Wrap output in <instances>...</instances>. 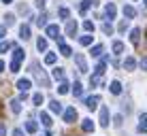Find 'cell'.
<instances>
[{"label": "cell", "instance_id": "1", "mask_svg": "<svg viewBox=\"0 0 147 136\" xmlns=\"http://www.w3.org/2000/svg\"><path fill=\"white\" fill-rule=\"evenodd\" d=\"M28 70H30V74H32V77L36 79L40 85H49V79H47V74L43 72V68H40V64H38V62H30Z\"/></svg>", "mask_w": 147, "mask_h": 136}, {"label": "cell", "instance_id": "2", "mask_svg": "<svg viewBox=\"0 0 147 136\" xmlns=\"http://www.w3.org/2000/svg\"><path fill=\"white\" fill-rule=\"evenodd\" d=\"M24 49L22 47H15L13 49V60H11V72H19V66H22V60H24Z\"/></svg>", "mask_w": 147, "mask_h": 136}, {"label": "cell", "instance_id": "3", "mask_svg": "<svg viewBox=\"0 0 147 136\" xmlns=\"http://www.w3.org/2000/svg\"><path fill=\"white\" fill-rule=\"evenodd\" d=\"M62 117H64V121H66V123H73V121H77V111H75L73 107H68L62 113Z\"/></svg>", "mask_w": 147, "mask_h": 136}, {"label": "cell", "instance_id": "4", "mask_svg": "<svg viewBox=\"0 0 147 136\" xmlns=\"http://www.w3.org/2000/svg\"><path fill=\"white\" fill-rule=\"evenodd\" d=\"M115 15H117V7L113 2H107V7H105V19H115Z\"/></svg>", "mask_w": 147, "mask_h": 136}, {"label": "cell", "instance_id": "5", "mask_svg": "<svg viewBox=\"0 0 147 136\" xmlns=\"http://www.w3.org/2000/svg\"><path fill=\"white\" fill-rule=\"evenodd\" d=\"M98 121H100V125H109V109H107V107H100Z\"/></svg>", "mask_w": 147, "mask_h": 136}, {"label": "cell", "instance_id": "6", "mask_svg": "<svg viewBox=\"0 0 147 136\" xmlns=\"http://www.w3.org/2000/svg\"><path fill=\"white\" fill-rule=\"evenodd\" d=\"M100 102V96H90V98H85V107H88L90 111H94L96 107H98Z\"/></svg>", "mask_w": 147, "mask_h": 136}, {"label": "cell", "instance_id": "7", "mask_svg": "<svg viewBox=\"0 0 147 136\" xmlns=\"http://www.w3.org/2000/svg\"><path fill=\"white\" fill-rule=\"evenodd\" d=\"M96 4H98L96 0H83V2L79 4V13L85 15V13H88V9H90V7H96Z\"/></svg>", "mask_w": 147, "mask_h": 136}, {"label": "cell", "instance_id": "8", "mask_svg": "<svg viewBox=\"0 0 147 136\" xmlns=\"http://www.w3.org/2000/svg\"><path fill=\"white\" fill-rule=\"evenodd\" d=\"M75 32H77V21L68 19L66 21V36H75Z\"/></svg>", "mask_w": 147, "mask_h": 136}, {"label": "cell", "instance_id": "9", "mask_svg": "<svg viewBox=\"0 0 147 136\" xmlns=\"http://www.w3.org/2000/svg\"><path fill=\"white\" fill-rule=\"evenodd\" d=\"M47 36H49V38H60V28L55 26V23L47 26Z\"/></svg>", "mask_w": 147, "mask_h": 136}, {"label": "cell", "instance_id": "10", "mask_svg": "<svg viewBox=\"0 0 147 136\" xmlns=\"http://www.w3.org/2000/svg\"><path fill=\"white\" fill-rule=\"evenodd\" d=\"M75 62H77V66H79V72H85V70H88V62H85L83 55H75Z\"/></svg>", "mask_w": 147, "mask_h": 136}, {"label": "cell", "instance_id": "11", "mask_svg": "<svg viewBox=\"0 0 147 136\" xmlns=\"http://www.w3.org/2000/svg\"><path fill=\"white\" fill-rule=\"evenodd\" d=\"M130 43H132L134 47H136V45L141 43V30H139V28H134L132 32H130Z\"/></svg>", "mask_w": 147, "mask_h": 136}, {"label": "cell", "instance_id": "12", "mask_svg": "<svg viewBox=\"0 0 147 136\" xmlns=\"http://www.w3.org/2000/svg\"><path fill=\"white\" fill-rule=\"evenodd\" d=\"M58 43H60V53H62L64 58H68V55H73V49H70V47H68V45L64 43V41H58Z\"/></svg>", "mask_w": 147, "mask_h": 136}, {"label": "cell", "instance_id": "13", "mask_svg": "<svg viewBox=\"0 0 147 136\" xmlns=\"http://www.w3.org/2000/svg\"><path fill=\"white\" fill-rule=\"evenodd\" d=\"M136 130H139L141 134H147V113L141 115V123H139V128H136Z\"/></svg>", "mask_w": 147, "mask_h": 136}, {"label": "cell", "instance_id": "14", "mask_svg": "<svg viewBox=\"0 0 147 136\" xmlns=\"http://www.w3.org/2000/svg\"><path fill=\"white\" fill-rule=\"evenodd\" d=\"M30 87H32V83H30L28 79H19L17 81V89H22V92H28Z\"/></svg>", "mask_w": 147, "mask_h": 136}, {"label": "cell", "instance_id": "15", "mask_svg": "<svg viewBox=\"0 0 147 136\" xmlns=\"http://www.w3.org/2000/svg\"><path fill=\"white\" fill-rule=\"evenodd\" d=\"M81 130H83V132H94L92 119H83V121H81Z\"/></svg>", "mask_w": 147, "mask_h": 136}, {"label": "cell", "instance_id": "16", "mask_svg": "<svg viewBox=\"0 0 147 136\" xmlns=\"http://www.w3.org/2000/svg\"><path fill=\"white\" fill-rule=\"evenodd\" d=\"M40 123H43V125H47V128H51V123H53L51 115H49V113H40Z\"/></svg>", "mask_w": 147, "mask_h": 136}, {"label": "cell", "instance_id": "17", "mask_svg": "<svg viewBox=\"0 0 147 136\" xmlns=\"http://www.w3.org/2000/svg\"><path fill=\"white\" fill-rule=\"evenodd\" d=\"M105 70H107V62H105V60H100V62L96 64V74H98V77H102Z\"/></svg>", "mask_w": 147, "mask_h": 136}, {"label": "cell", "instance_id": "18", "mask_svg": "<svg viewBox=\"0 0 147 136\" xmlns=\"http://www.w3.org/2000/svg\"><path fill=\"white\" fill-rule=\"evenodd\" d=\"M26 130H28V132H32V134H36L38 132V123L30 119V121H26Z\"/></svg>", "mask_w": 147, "mask_h": 136}, {"label": "cell", "instance_id": "19", "mask_svg": "<svg viewBox=\"0 0 147 136\" xmlns=\"http://www.w3.org/2000/svg\"><path fill=\"white\" fill-rule=\"evenodd\" d=\"M79 43H81V47H90V45L94 43V38L90 36V34H85V36H81V38H79Z\"/></svg>", "mask_w": 147, "mask_h": 136}, {"label": "cell", "instance_id": "20", "mask_svg": "<svg viewBox=\"0 0 147 136\" xmlns=\"http://www.w3.org/2000/svg\"><path fill=\"white\" fill-rule=\"evenodd\" d=\"M64 68H53V79H58V81H64Z\"/></svg>", "mask_w": 147, "mask_h": 136}, {"label": "cell", "instance_id": "21", "mask_svg": "<svg viewBox=\"0 0 147 136\" xmlns=\"http://www.w3.org/2000/svg\"><path fill=\"white\" fill-rule=\"evenodd\" d=\"M49 109H51L53 113H64V111H62V107H60V102H58V100H51V102H49Z\"/></svg>", "mask_w": 147, "mask_h": 136}, {"label": "cell", "instance_id": "22", "mask_svg": "<svg viewBox=\"0 0 147 136\" xmlns=\"http://www.w3.org/2000/svg\"><path fill=\"white\" fill-rule=\"evenodd\" d=\"M111 94H115V96L121 94V83H119V81H113V83H111Z\"/></svg>", "mask_w": 147, "mask_h": 136}, {"label": "cell", "instance_id": "23", "mask_svg": "<svg viewBox=\"0 0 147 136\" xmlns=\"http://www.w3.org/2000/svg\"><path fill=\"white\" fill-rule=\"evenodd\" d=\"M73 94L79 96V98H81V94H83V85H81L79 81H75V85H73Z\"/></svg>", "mask_w": 147, "mask_h": 136}, {"label": "cell", "instance_id": "24", "mask_svg": "<svg viewBox=\"0 0 147 136\" xmlns=\"http://www.w3.org/2000/svg\"><path fill=\"white\" fill-rule=\"evenodd\" d=\"M19 34H22V38H30V26L28 23H24V26L19 28Z\"/></svg>", "mask_w": 147, "mask_h": 136}, {"label": "cell", "instance_id": "25", "mask_svg": "<svg viewBox=\"0 0 147 136\" xmlns=\"http://www.w3.org/2000/svg\"><path fill=\"white\" fill-rule=\"evenodd\" d=\"M111 47H113L115 53H121V51H124V43H121V41H113V45H111Z\"/></svg>", "mask_w": 147, "mask_h": 136}, {"label": "cell", "instance_id": "26", "mask_svg": "<svg viewBox=\"0 0 147 136\" xmlns=\"http://www.w3.org/2000/svg\"><path fill=\"white\" fill-rule=\"evenodd\" d=\"M134 66H136L134 58H126V62H124V68H126V70H132Z\"/></svg>", "mask_w": 147, "mask_h": 136}, {"label": "cell", "instance_id": "27", "mask_svg": "<svg viewBox=\"0 0 147 136\" xmlns=\"http://www.w3.org/2000/svg\"><path fill=\"white\" fill-rule=\"evenodd\" d=\"M55 60H58V58H55V53H51V51L45 55V64H47V66H49V64H55Z\"/></svg>", "mask_w": 147, "mask_h": 136}, {"label": "cell", "instance_id": "28", "mask_svg": "<svg viewBox=\"0 0 147 136\" xmlns=\"http://www.w3.org/2000/svg\"><path fill=\"white\" fill-rule=\"evenodd\" d=\"M124 15H126V17H128V19H132L134 15H136V11H134L132 7H124Z\"/></svg>", "mask_w": 147, "mask_h": 136}, {"label": "cell", "instance_id": "29", "mask_svg": "<svg viewBox=\"0 0 147 136\" xmlns=\"http://www.w3.org/2000/svg\"><path fill=\"white\" fill-rule=\"evenodd\" d=\"M58 15L62 19H68V15H70V11H68V7H60V11H58Z\"/></svg>", "mask_w": 147, "mask_h": 136}, {"label": "cell", "instance_id": "30", "mask_svg": "<svg viewBox=\"0 0 147 136\" xmlns=\"http://www.w3.org/2000/svg\"><path fill=\"white\" fill-rule=\"evenodd\" d=\"M11 111H13L15 115H17V113H22V104H19L17 100H13V102H11Z\"/></svg>", "mask_w": 147, "mask_h": 136}, {"label": "cell", "instance_id": "31", "mask_svg": "<svg viewBox=\"0 0 147 136\" xmlns=\"http://www.w3.org/2000/svg\"><path fill=\"white\" fill-rule=\"evenodd\" d=\"M36 49L38 51H45V49H47V41H45V38H38L36 41Z\"/></svg>", "mask_w": 147, "mask_h": 136}, {"label": "cell", "instance_id": "32", "mask_svg": "<svg viewBox=\"0 0 147 136\" xmlns=\"http://www.w3.org/2000/svg\"><path fill=\"white\" fill-rule=\"evenodd\" d=\"M36 26H47V15H45V13H40V15H38Z\"/></svg>", "mask_w": 147, "mask_h": 136}, {"label": "cell", "instance_id": "33", "mask_svg": "<svg viewBox=\"0 0 147 136\" xmlns=\"http://www.w3.org/2000/svg\"><path fill=\"white\" fill-rule=\"evenodd\" d=\"M92 55H96V58L102 55V45H94V47H92Z\"/></svg>", "mask_w": 147, "mask_h": 136}, {"label": "cell", "instance_id": "34", "mask_svg": "<svg viewBox=\"0 0 147 136\" xmlns=\"http://www.w3.org/2000/svg\"><path fill=\"white\" fill-rule=\"evenodd\" d=\"M58 92H60V94H68V83L64 81V83H62V85L58 87Z\"/></svg>", "mask_w": 147, "mask_h": 136}, {"label": "cell", "instance_id": "35", "mask_svg": "<svg viewBox=\"0 0 147 136\" xmlns=\"http://www.w3.org/2000/svg\"><path fill=\"white\" fill-rule=\"evenodd\" d=\"M32 102L34 104H40V102H43V94H34L32 96Z\"/></svg>", "mask_w": 147, "mask_h": 136}, {"label": "cell", "instance_id": "36", "mask_svg": "<svg viewBox=\"0 0 147 136\" xmlns=\"http://www.w3.org/2000/svg\"><path fill=\"white\" fill-rule=\"evenodd\" d=\"M102 32H105V34H111V32H113V28H111V23H102Z\"/></svg>", "mask_w": 147, "mask_h": 136}, {"label": "cell", "instance_id": "37", "mask_svg": "<svg viewBox=\"0 0 147 136\" xmlns=\"http://www.w3.org/2000/svg\"><path fill=\"white\" fill-rule=\"evenodd\" d=\"M83 28L88 30V32H92V30H94V23H92V21H83Z\"/></svg>", "mask_w": 147, "mask_h": 136}, {"label": "cell", "instance_id": "38", "mask_svg": "<svg viewBox=\"0 0 147 136\" xmlns=\"http://www.w3.org/2000/svg\"><path fill=\"white\" fill-rule=\"evenodd\" d=\"M9 47H11V43H0V53H2V51H7Z\"/></svg>", "mask_w": 147, "mask_h": 136}, {"label": "cell", "instance_id": "39", "mask_svg": "<svg viewBox=\"0 0 147 136\" xmlns=\"http://www.w3.org/2000/svg\"><path fill=\"white\" fill-rule=\"evenodd\" d=\"M17 9H19V13H28V4H24V2H22V4H19V7H17Z\"/></svg>", "mask_w": 147, "mask_h": 136}, {"label": "cell", "instance_id": "40", "mask_svg": "<svg viewBox=\"0 0 147 136\" xmlns=\"http://www.w3.org/2000/svg\"><path fill=\"white\" fill-rule=\"evenodd\" d=\"M4 19H7V26H11V23L15 21V17H13V15H7V17H4Z\"/></svg>", "mask_w": 147, "mask_h": 136}, {"label": "cell", "instance_id": "41", "mask_svg": "<svg viewBox=\"0 0 147 136\" xmlns=\"http://www.w3.org/2000/svg\"><path fill=\"white\" fill-rule=\"evenodd\" d=\"M34 4H36L38 9H45V0H34Z\"/></svg>", "mask_w": 147, "mask_h": 136}, {"label": "cell", "instance_id": "42", "mask_svg": "<svg viewBox=\"0 0 147 136\" xmlns=\"http://www.w3.org/2000/svg\"><path fill=\"white\" fill-rule=\"evenodd\" d=\"M113 121H115V125L119 128V125H121V115H115V119H113Z\"/></svg>", "mask_w": 147, "mask_h": 136}, {"label": "cell", "instance_id": "43", "mask_svg": "<svg viewBox=\"0 0 147 136\" xmlns=\"http://www.w3.org/2000/svg\"><path fill=\"white\" fill-rule=\"evenodd\" d=\"M126 28H128V21H121V23H119V32H124Z\"/></svg>", "mask_w": 147, "mask_h": 136}, {"label": "cell", "instance_id": "44", "mask_svg": "<svg viewBox=\"0 0 147 136\" xmlns=\"http://www.w3.org/2000/svg\"><path fill=\"white\" fill-rule=\"evenodd\" d=\"M141 68H143V70H147V58H143V60H141Z\"/></svg>", "mask_w": 147, "mask_h": 136}, {"label": "cell", "instance_id": "45", "mask_svg": "<svg viewBox=\"0 0 147 136\" xmlns=\"http://www.w3.org/2000/svg\"><path fill=\"white\" fill-rule=\"evenodd\" d=\"M13 136H24V132H22V130H15V132H13Z\"/></svg>", "mask_w": 147, "mask_h": 136}, {"label": "cell", "instance_id": "46", "mask_svg": "<svg viewBox=\"0 0 147 136\" xmlns=\"http://www.w3.org/2000/svg\"><path fill=\"white\" fill-rule=\"evenodd\" d=\"M7 134V130H4V125H0V136H4Z\"/></svg>", "mask_w": 147, "mask_h": 136}, {"label": "cell", "instance_id": "47", "mask_svg": "<svg viewBox=\"0 0 147 136\" xmlns=\"http://www.w3.org/2000/svg\"><path fill=\"white\" fill-rule=\"evenodd\" d=\"M4 36V26H0V38Z\"/></svg>", "mask_w": 147, "mask_h": 136}, {"label": "cell", "instance_id": "48", "mask_svg": "<svg viewBox=\"0 0 147 136\" xmlns=\"http://www.w3.org/2000/svg\"><path fill=\"white\" fill-rule=\"evenodd\" d=\"M2 70H4V62L0 60V72H2Z\"/></svg>", "mask_w": 147, "mask_h": 136}, {"label": "cell", "instance_id": "49", "mask_svg": "<svg viewBox=\"0 0 147 136\" xmlns=\"http://www.w3.org/2000/svg\"><path fill=\"white\" fill-rule=\"evenodd\" d=\"M2 2H4V4H11V2H13V0H2Z\"/></svg>", "mask_w": 147, "mask_h": 136}, {"label": "cell", "instance_id": "50", "mask_svg": "<svg viewBox=\"0 0 147 136\" xmlns=\"http://www.w3.org/2000/svg\"><path fill=\"white\" fill-rule=\"evenodd\" d=\"M0 115H2V104H0Z\"/></svg>", "mask_w": 147, "mask_h": 136}, {"label": "cell", "instance_id": "51", "mask_svg": "<svg viewBox=\"0 0 147 136\" xmlns=\"http://www.w3.org/2000/svg\"><path fill=\"white\" fill-rule=\"evenodd\" d=\"M145 7H147V0H145Z\"/></svg>", "mask_w": 147, "mask_h": 136}]
</instances>
